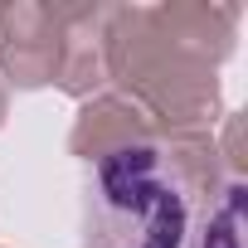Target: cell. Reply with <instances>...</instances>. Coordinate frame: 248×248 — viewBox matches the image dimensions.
Masks as SVG:
<instances>
[{
	"mask_svg": "<svg viewBox=\"0 0 248 248\" xmlns=\"http://www.w3.org/2000/svg\"><path fill=\"white\" fill-rule=\"evenodd\" d=\"M200 195L156 141H117L88 166L83 248H195Z\"/></svg>",
	"mask_w": 248,
	"mask_h": 248,
	"instance_id": "6da1fadb",
	"label": "cell"
},
{
	"mask_svg": "<svg viewBox=\"0 0 248 248\" xmlns=\"http://www.w3.org/2000/svg\"><path fill=\"white\" fill-rule=\"evenodd\" d=\"M243 229H248V185L238 175H229L200 214L195 248H243V238H248Z\"/></svg>",
	"mask_w": 248,
	"mask_h": 248,
	"instance_id": "7a4b0ae2",
	"label": "cell"
}]
</instances>
